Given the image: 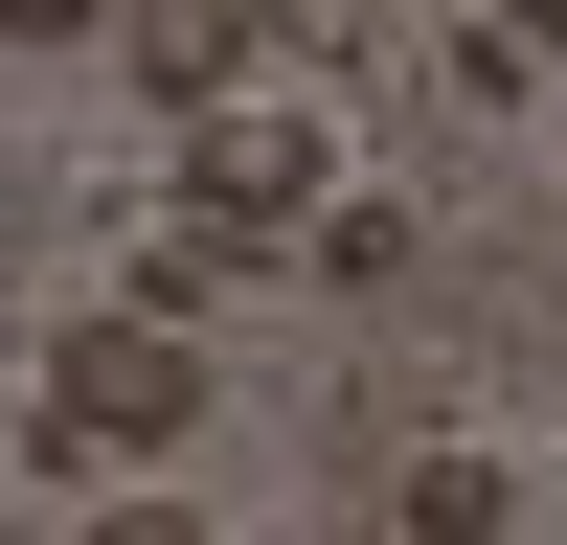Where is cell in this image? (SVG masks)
<instances>
[{
  "mask_svg": "<svg viewBox=\"0 0 567 545\" xmlns=\"http://www.w3.org/2000/svg\"><path fill=\"white\" fill-rule=\"evenodd\" d=\"M296 250H318V272H341V296H386V272H409V205H318V227H296Z\"/></svg>",
  "mask_w": 567,
  "mask_h": 545,
  "instance_id": "5b68a950",
  "label": "cell"
},
{
  "mask_svg": "<svg viewBox=\"0 0 567 545\" xmlns=\"http://www.w3.org/2000/svg\"><path fill=\"white\" fill-rule=\"evenodd\" d=\"M114 69L159 91V114H227V91L272 69V0H114Z\"/></svg>",
  "mask_w": 567,
  "mask_h": 545,
  "instance_id": "3957f363",
  "label": "cell"
},
{
  "mask_svg": "<svg viewBox=\"0 0 567 545\" xmlns=\"http://www.w3.org/2000/svg\"><path fill=\"white\" fill-rule=\"evenodd\" d=\"M499 23H523V45H567V0H499Z\"/></svg>",
  "mask_w": 567,
  "mask_h": 545,
  "instance_id": "ba28073f",
  "label": "cell"
},
{
  "mask_svg": "<svg viewBox=\"0 0 567 545\" xmlns=\"http://www.w3.org/2000/svg\"><path fill=\"white\" fill-rule=\"evenodd\" d=\"M0 45H114V0H0Z\"/></svg>",
  "mask_w": 567,
  "mask_h": 545,
  "instance_id": "52a82bcc",
  "label": "cell"
},
{
  "mask_svg": "<svg viewBox=\"0 0 567 545\" xmlns=\"http://www.w3.org/2000/svg\"><path fill=\"white\" fill-rule=\"evenodd\" d=\"M205 409H227V363H205V318H182V296L45 318V454H182Z\"/></svg>",
  "mask_w": 567,
  "mask_h": 545,
  "instance_id": "6da1fadb",
  "label": "cell"
},
{
  "mask_svg": "<svg viewBox=\"0 0 567 545\" xmlns=\"http://www.w3.org/2000/svg\"><path fill=\"white\" fill-rule=\"evenodd\" d=\"M409 545H499V454H409Z\"/></svg>",
  "mask_w": 567,
  "mask_h": 545,
  "instance_id": "277c9868",
  "label": "cell"
},
{
  "mask_svg": "<svg viewBox=\"0 0 567 545\" xmlns=\"http://www.w3.org/2000/svg\"><path fill=\"white\" fill-rule=\"evenodd\" d=\"M341 205V160H318L296 91H227V114H182V227H227V250H296V227Z\"/></svg>",
  "mask_w": 567,
  "mask_h": 545,
  "instance_id": "7a4b0ae2",
  "label": "cell"
},
{
  "mask_svg": "<svg viewBox=\"0 0 567 545\" xmlns=\"http://www.w3.org/2000/svg\"><path fill=\"white\" fill-rule=\"evenodd\" d=\"M69 545H227V523H205V500H159V477H114V500H91Z\"/></svg>",
  "mask_w": 567,
  "mask_h": 545,
  "instance_id": "8992f818",
  "label": "cell"
}]
</instances>
